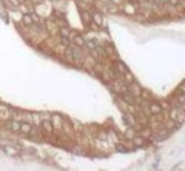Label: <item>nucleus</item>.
Returning a JSON list of instances; mask_svg holds the SVG:
<instances>
[{
    "label": "nucleus",
    "mask_w": 185,
    "mask_h": 171,
    "mask_svg": "<svg viewBox=\"0 0 185 171\" xmlns=\"http://www.w3.org/2000/svg\"><path fill=\"white\" fill-rule=\"evenodd\" d=\"M59 34L62 37H70V28H68V26H63V28L59 30Z\"/></svg>",
    "instance_id": "aec40b11"
},
{
    "label": "nucleus",
    "mask_w": 185,
    "mask_h": 171,
    "mask_svg": "<svg viewBox=\"0 0 185 171\" xmlns=\"http://www.w3.org/2000/svg\"><path fill=\"white\" fill-rule=\"evenodd\" d=\"M91 22L92 23H94L96 26H102L103 25V17H102V14H100V12H92V14H91Z\"/></svg>",
    "instance_id": "39448f33"
},
{
    "label": "nucleus",
    "mask_w": 185,
    "mask_h": 171,
    "mask_svg": "<svg viewBox=\"0 0 185 171\" xmlns=\"http://www.w3.org/2000/svg\"><path fill=\"white\" fill-rule=\"evenodd\" d=\"M117 151H121V153H128V150H127L124 145H117Z\"/></svg>",
    "instance_id": "bb28decb"
},
{
    "label": "nucleus",
    "mask_w": 185,
    "mask_h": 171,
    "mask_svg": "<svg viewBox=\"0 0 185 171\" xmlns=\"http://www.w3.org/2000/svg\"><path fill=\"white\" fill-rule=\"evenodd\" d=\"M46 31H48L49 34H54V33L57 34V33H59V30H57V25H54L51 20H48V22H46Z\"/></svg>",
    "instance_id": "ddd939ff"
},
{
    "label": "nucleus",
    "mask_w": 185,
    "mask_h": 171,
    "mask_svg": "<svg viewBox=\"0 0 185 171\" xmlns=\"http://www.w3.org/2000/svg\"><path fill=\"white\" fill-rule=\"evenodd\" d=\"M42 128H43L45 133H52V131H54V126H52V122L49 119H43L42 120Z\"/></svg>",
    "instance_id": "6e6552de"
},
{
    "label": "nucleus",
    "mask_w": 185,
    "mask_h": 171,
    "mask_svg": "<svg viewBox=\"0 0 185 171\" xmlns=\"http://www.w3.org/2000/svg\"><path fill=\"white\" fill-rule=\"evenodd\" d=\"M133 143H134L136 148H137V147H142L143 143H145V139H143L142 136H134V137H133Z\"/></svg>",
    "instance_id": "f3484780"
},
{
    "label": "nucleus",
    "mask_w": 185,
    "mask_h": 171,
    "mask_svg": "<svg viewBox=\"0 0 185 171\" xmlns=\"http://www.w3.org/2000/svg\"><path fill=\"white\" fill-rule=\"evenodd\" d=\"M0 150H2L5 154L11 156V157H17V156H19V151H17L14 147H9V145H6V147H2V145H0Z\"/></svg>",
    "instance_id": "20e7f679"
},
{
    "label": "nucleus",
    "mask_w": 185,
    "mask_h": 171,
    "mask_svg": "<svg viewBox=\"0 0 185 171\" xmlns=\"http://www.w3.org/2000/svg\"><path fill=\"white\" fill-rule=\"evenodd\" d=\"M143 128H145V126H143ZM150 136H151V129H148V128H145V129L142 131V137H143V139H148Z\"/></svg>",
    "instance_id": "5701e85b"
},
{
    "label": "nucleus",
    "mask_w": 185,
    "mask_h": 171,
    "mask_svg": "<svg viewBox=\"0 0 185 171\" xmlns=\"http://www.w3.org/2000/svg\"><path fill=\"white\" fill-rule=\"evenodd\" d=\"M8 3L12 9H19L20 5H22V0H8Z\"/></svg>",
    "instance_id": "a211bd4d"
},
{
    "label": "nucleus",
    "mask_w": 185,
    "mask_h": 171,
    "mask_svg": "<svg viewBox=\"0 0 185 171\" xmlns=\"http://www.w3.org/2000/svg\"><path fill=\"white\" fill-rule=\"evenodd\" d=\"M183 113H185V108H183Z\"/></svg>",
    "instance_id": "473e14b6"
},
{
    "label": "nucleus",
    "mask_w": 185,
    "mask_h": 171,
    "mask_svg": "<svg viewBox=\"0 0 185 171\" xmlns=\"http://www.w3.org/2000/svg\"><path fill=\"white\" fill-rule=\"evenodd\" d=\"M31 128H33V125L30 123V122H20V133H23V134H30L31 133Z\"/></svg>",
    "instance_id": "1a4fd4ad"
},
{
    "label": "nucleus",
    "mask_w": 185,
    "mask_h": 171,
    "mask_svg": "<svg viewBox=\"0 0 185 171\" xmlns=\"http://www.w3.org/2000/svg\"><path fill=\"white\" fill-rule=\"evenodd\" d=\"M148 108H150V113H151V116H159L161 113H162V105L161 103H157V102H151L150 105H148Z\"/></svg>",
    "instance_id": "f03ea898"
},
{
    "label": "nucleus",
    "mask_w": 185,
    "mask_h": 171,
    "mask_svg": "<svg viewBox=\"0 0 185 171\" xmlns=\"http://www.w3.org/2000/svg\"><path fill=\"white\" fill-rule=\"evenodd\" d=\"M113 2H114V3H116V5H117V3H119V2H121V0H113Z\"/></svg>",
    "instance_id": "2f4dec72"
},
{
    "label": "nucleus",
    "mask_w": 185,
    "mask_h": 171,
    "mask_svg": "<svg viewBox=\"0 0 185 171\" xmlns=\"http://www.w3.org/2000/svg\"><path fill=\"white\" fill-rule=\"evenodd\" d=\"M73 62L77 65V67H82L83 65V54H82V49L79 46L73 48Z\"/></svg>",
    "instance_id": "f257e3e1"
},
{
    "label": "nucleus",
    "mask_w": 185,
    "mask_h": 171,
    "mask_svg": "<svg viewBox=\"0 0 185 171\" xmlns=\"http://www.w3.org/2000/svg\"><path fill=\"white\" fill-rule=\"evenodd\" d=\"M168 3L173 5V6H177V5L180 3V0H168Z\"/></svg>",
    "instance_id": "cd10ccee"
},
{
    "label": "nucleus",
    "mask_w": 185,
    "mask_h": 171,
    "mask_svg": "<svg viewBox=\"0 0 185 171\" xmlns=\"http://www.w3.org/2000/svg\"><path fill=\"white\" fill-rule=\"evenodd\" d=\"M6 129L14 131V133H19V129H20V122H17V120H9V122H6Z\"/></svg>",
    "instance_id": "0eeeda50"
},
{
    "label": "nucleus",
    "mask_w": 185,
    "mask_h": 171,
    "mask_svg": "<svg viewBox=\"0 0 185 171\" xmlns=\"http://www.w3.org/2000/svg\"><path fill=\"white\" fill-rule=\"evenodd\" d=\"M168 3V0H157V5H165Z\"/></svg>",
    "instance_id": "c85d7f7f"
},
{
    "label": "nucleus",
    "mask_w": 185,
    "mask_h": 171,
    "mask_svg": "<svg viewBox=\"0 0 185 171\" xmlns=\"http://www.w3.org/2000/svg\"><path fill=\"white\" fill-rule=\"evenodd\" d=\"M85 45H88V48L89 49H94V48H97L99 45H97V42H94V40H86L85 42Z\"/></svg>",
    "instance_id": "4be33fe9"
},
{
    "label": "nucleus",
    "mask_w": 185,
    "mask_h": 171,
    "mask_svg": "<svg viewBox=\"0 0 185 171\" xmlns=\"http://www.w3.org/2000/svg\"><path fill=\"white\" fill-rule=\"evenodd\" d=\"M114 68H116V71H117V73H121V74L128 73V68L125 67V63H122V62H117V63H114Z\"/></svg>",
    "instance_id": "4468645a"
},
{
    "label": "nucleus",
    "mask_w": 185,
    "mask_h": 171,
    "mask_svg": "<svg viewBox=\"0 0 185 171\" xmlns=\"http://www.w3.org/2000/svg\"><path fill=\"white\" fill-rule=\"evenodd\" d=\"M60 40H62V45L63 46H70V39L68 37H62Z\"/></svg>",
    "instance_id": "393cba45"
},
{
    "label": "nucleus",
    "mask_w": 185,
    "mask_h": 171,
    "mask_svg": "<svg viewBox=\"0 0 185 171\" xmlns=\"http://www.w3.org/2000/svg\"><path fill=\"white\" fill-rule=\"evenodd\" d=\"M22 22H23V25H26V26H33L34 22H33V17H31V12H26V14H23Z\"/></svg>",
    "instance_id": "f8f14e48"
},
{
    "label": "nucleus",
    "mask_w": 185,
    "mask_h": 171,
    "mask_svg": "<svg viewBox=\"0 0 185 171\" xmlns=\"http://www.w3.org/2000/svg\"><path fill=\"white\" fill-rule=\"evenodd\" d=\"M136 136V131H134V128H128L127 131H125V137H128V139H133Z\"/></svg>",
    "instance_id": "412c9836"
},
{
    "label": "nucleus",
    "mask_w": 185,
    "mask_h": 171,
    "mask_svg": "<svg viewBox=\"0 0 185 171\" xmlns=\"http://www.w3.org/2000/svg\"><path fill=\"white\" fill-rule=\"evenodd\" d=\"M179 111H180V110H177V108H173V110H171V111H170V119L176 122V120H177V116H179Z\"/></svg>",
    "instance_id": "6ab92c4d"
},
{
    "label": "nucleus",
    "mask_w": 185,
    "mask_h": 171,
    "mask_svg": "<svg viewBox=\"0 0 185 171\" xmlns=\"http://www.w3.org/2000/svg\"><path fill=\"white\" fill-rule=\"evenodd\" d=\"M121 97H122V100L125 102V103H128V105H133V103H136V97L130 93V91H127V93H122L121 94Z\"/></svg>",
    "instance_id": "423d86ee"
},
{
    "label": "nucleus",
    "mask_w": 185,
    "mask_h": 171,
    "mask_svg": "<svg viewBox=\"0 0 185 171\" xmlns=\"http://www.w3.org/2000/svg\"><path fill=\"white\" fill-rule=\"evenodd\" d=\"M136 116H137V117H136V119H137V123H139V125H142V126H145V125H147V123H148V119H147V116H143L142 113H137Z\"/></svg>",
    "instance_id": "2eb2a0df"
},
{
    "label": "nucleus",
    "mask_w": 185,
    "mask_h": 171,
    "mask_svg": "<svg viewBox=\"0 0 185 171\" xmlns=\"http://www.w3.org/2000/svg\"><path fill=\"white\" fill-rule=\"evenodd\" d=\"M40 2H42V0H31V3H34V5H39Z\"/></svg>",
    "instance_id": "7c9ffc66"
},
{
    "label": "nucleus",
    "mask_w": 185,
    "mask_h": 171,
    "mask_svg": "<svg viewBox=\"0 0 185 171\" xmlns=\"http://www.w3.org/2000/svg\"><path fill=\"white\" fill-rule=\"evenodd\" d=\"M128 91H130V93L136 97V96H140V93H142V88L139 86V83H137V82H134V80H133V82L130 83V86H128Z\"/></svg>",
    "instance_id": "7ed1b4c3"
},
{
    "label": "nucleus",
    "mask_w": 185,
    "mask_h": 171,
    "mask_svg": "<svg viewBox=\"0 0 185 171\" xmlns=\"http://www.w3.org/2000/svg\"><path fill=\"white\" fill-rule=\"evenodd\" d=\"M124 12H125V14H128V16H134V14H136V6H134V3H127V5L124 6Z\"/></svg>",
    "instance_id": "9d476101"
},
{
    "label": "nucleus",
    "mask_w": 185,
    "mask_h": 171,
    "mask_svg": "<svg viewBox=\"0 0 185 171\" xmlns=\"http://www.w3.org/2000/svg\"><path fill=\"white\" fill-rule=\"evenodd\" d=\"M82 22H83V25H91V14L88 11H82Z\"/></svg>",
    "instance_id": "dca6fc26"
},
{
    "label": "nucleus",
    "mask_w": 185,
    "mask_h": 171,
    "mask_svg": "<svg viewBox=\"0 0 185 171\" xmlns=\"http://www.w3.org/2000/svg\"><path fill=\"white\" fill-rule=\"evenodd\" d=\"M179 100H180L182 103H185V94H180V96H179Z\"/></svg>",
    "instance_id": "c756f323"
},
{
    "label": "nucleus",
    "mask_w": 185,
    "mask_h": 171,
    "mask_svg": "<svg viewBox=\"0 0 185 171\" xmlns=\"http://www.w3.org/2000/svg\"><path fill=\"white\" fill-rule=\"evenodd\" d=\"M125 80H127V82H130V83L134 80V79H133V76H131V73H125Z\"/></svg>",
    "instance_id": "a878e982"
},
{
    "label": "nucleus",
    "mask_w": 185,
    "mask_h": 171,
    "mask_svg": "<svg viewBox=\"0 0 185 171\" xmlns=\"http://www.w3.org/2000/svg\"><path fill=\"white\" fill-rule=\"evenodd\" d=\"M73 42H74V45H76V46H79V48H83L86 40H85V39H83L82 36L76 34V36H74V40H73Z\"/></svg>",
    "instance_id": "9b49d317"
},
{
    "label": "nucleus",
    "mask_w": 185,
    "mask_h": 171,
    "mask_svg": "<svg viewBox=\"0 0 185 171\" xmlns=\"http://www.w3.org/2000/svg\"><path fill=\"white\" fill-rule=\"evenodd\" d=\"M31 17H33V22L34 23H40V19H39V14H36V12H31Z\"/></svg>",
    "instance_id": "b1692460"
}]
</instances>
